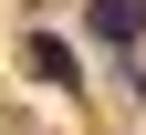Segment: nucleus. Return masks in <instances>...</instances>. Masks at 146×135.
Here are the masks:
<instances>
[{"mask_svg": "<svg viewBox=\"0 0 146 135\" xmlns=\"http://www.w3.org/2000/svg\"><path fill=\"white\" fill-rule=\"evenodd\" d=\"M21 73H31V83H84V63H73V42H63V31H21Z\"/></svg>", "mask_w": 146, "mask_h": 135, "instance_id": "1", "label": "nucleus"}, {"mask_svg": "<svg viewBox=\"0 0 146 135\" xmlns=\"http://www.w3.org/2000/svg\"><path fill=\"white\" fill-rule=\"evenodd\" d=\"M84 31H94L104 52H136V31H146V0H84Z\"/></svg>", "mask_w": 146, "mask_h": 135, "instance_id": "2", "label": "nucleus"}]
</instances>
